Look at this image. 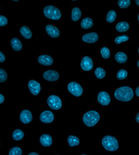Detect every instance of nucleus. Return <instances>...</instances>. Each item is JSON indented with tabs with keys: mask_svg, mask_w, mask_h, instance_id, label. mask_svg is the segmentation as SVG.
I'll return each mask as SVG.
<instances>
[{
	"mask_svg": "<svg viewBox=\"0 0 139 155\" xmlns=\"http://www.w3.org/2000/svg\"><path fill=\"white\" fill-rule=\"evenodd\" d=\"M114 97L119 101L129 102L133 98L134 92L131 87H120L114 91Z\"/></svg>",
	"mask_w": 139,
	"mask_h": 155,
	"instance_id": "f257e3e1",
	"label": "nucleus"
},
{
	"mask_svg": "<svg viewBox=\"0 0 139 155\" xmlns=\"http://www.w3.org/2000/svg\"><path fill=\"white\" fill-rule=\"evenodd\" d=\"M82 120L85 126L88 127H92L99 122L101 114L98 111L89 110L84 113Z\"/></svg>",
	"mask_w": 139,
	"mask_h": 155,
	"instance_id": "f03ea898",
	"label": "nucleus"
},
{
	"mask_svg": "<svg viewBox=\"0 0 139 155\" xmlns=\"http://www.w3.org/2000/svg\"><path fill=\"white\" fill-rule=\"evenodd\" d=\"M102 144L103 148L108 151L114 152L119 148V143L117 139L111 135H106L103 137Z\"/></svg>",
	"mask_w": 139,
	"mask_h": 155,
	"instance_id": "7ed1b4c3",
	"label": "nucleus"
},
{
	"mask_svg": "<svg viewBox=\"0 0 139 155\" xmlns=\"http://www.w3.org/2000/svg\"><path fill=\"white\" fill-rule=\"evenodd\" d=\"M44 15L52 20H59L62 17V13L59 8L53 5H47L43 8Z\"/></svg>",
	"mask_w": 139,
	"mask_h": 155,
	"instance_id": "20e7f679",
	"label": "nucleus"
},
{
	"mask_svg": "<svg viewBox=\"0 0 139 155\" xmlns=\"http://www.w3.org/2000/svg\"><path fill=\"white\" fill-rule=\"evenodd\" d=\"M67 90L71 95L76 97H80L84 91L82 86L75 81H71L68 84Z\"/></svg>",
	"mask_w": 139,
	"mask_h": 155,
	"instance_id": "39448f33",
	"label": "nucleus"
},
{
	"mask_svg": "<svg viewBox=\"0 0 139 155\" xmlns=\"http://www.w3.org/2000/svg\"><path fill=\"white\" fill-rule=\"evenodd\" d=\"M47 104L50 108L55 110H60L63 107V101L58 96L55 95H52L48 97Z\"/></svg>",
	"mask_w": 139,
	"mask_h": 155,
	"instance_id": "423d86ee",
	"label": "nucleus"
},
{
	"mask_svg": "<svg viewBox=\"0 0 139 155\" xmlns=\"http://www.w3.org/2000/svg\"><path fill=\"white\" fill-rule=\"evenodd\" d=\"M99 40V35L97 32L90 31L82 35V40L88 44H95Z\"/></svg>",
	"mask_w": 139,
	"mask_h": 155,
	"instance_id": "0eeeda50",
	"label": "nucleus"
},
{
	"mask_svg": "<svg viewBox=\"0 0 139 155\" xmlns=\"http://www.w3.org/2000/svg\"><path fill=\"white\" fill-rule=\"evenodd\" d=\"M97 101L99 104L102 106H107L111 103V98L108 92L102 91L98 94Z\"/></svg>",
	"mask_w": 139,
	"mask_h": 155,
	"instance_id": "6e6552de",
	"label": "nucleus"
},
{
	"mask_svg": "<svg viewBox=\"0 0 139 155\" xmlns=\"http://www.w3.org/2000/svg\"><path fill=\"white\" fill-rule=\"evenodd\" d=\"M93 61L89 56H84L81 61L80 67L84 71H90L93 68Z\"/></svg>",
	"mask_w": 139,
	"mask_h": 155,
	"instance_id": "1a4fd4ad",
	"label": "nucleus"
},
{
	"mask_svg": "<svg viewBox=\"0 0 139 155\" xmlns=\"http://www.w3.org/2000/svg\"><path fill=\"white\" fill-rule=\"evenodd\" d=\"M60 74L58 72L55 70H48L44 72L43 74V77L46 80L50 82H55L60 78Z\"/></svg>",
	"mask_w": 139,
	"mask_h": 155,
	"instance_id": "9d476101",
	"label": "nucleus"
},
{
	"mask_svg": "<svg viewBox=\"0 0 139 155\" xmlns=\"http://www.w3.org/2000/svg\"><path fill=\"white\" fill-rule=\"evenodd\" d=\"M47 33L52 38H58L60 36V30L57 26L52 25H47L45 26Z\"/></svg>",
	"mask_w": 139,
	"mask_h": 155,
	"instance_id": "9b49d317",
	"label": "nucleus"
},
{
	"mask_svg": "<svg viewBox=\"0 0 139 155\" xmlns=\"http://www.w3.org/2000/svg\"><path fill=\"white\" fill-rule=\"evenodd\" d=\"M40 121L45 124H49L54 121V114L52 112L49 110H45L40 114Z\"/></svg>",
	"mask_w": 139,
	"mask_h": 155,
	"instance_id": "f8f14e48",
	"label": "nucleus"
},
{
	"mask_svg": "<svg viewBox=\"0 0 139 155\" xmlns=\"http://www.w3.org/2000/svg\"><path fill=\"white\" fill-rule=\"evenodd\" d=\"M28 87L30 92L33 95H38L40 93L41 87L40 84L37 81L34 79H31L28 82Z\"/></svg>",
	"mask_w": 139,
	"mask_h": 155,
	"instance_id": "ddd939ff",
	"label": "nucleus"
},
{
	"mask_svg": "<svg viewBox=\"0 0 139 155\" xmlns=\"http://www.w3.org/2000/svg\"><path fill=\"white\" fill-rule=\"evenodd\" d=\"M33 119V116L30 111L28 110H23L20 114V120L23 124H29Z\"/></svg>",
	"mask_w": 139,
	"mask_h": 155,
	"instance_id": "4468645a",
	"label": "nucleus"
},
{
	"mask_svg": "<svg viewBox=\"0 0 139 155\" xmlns=\"http://www.w3.org/2000/svg\"><path fill=\"white\" fill-rule=\"evenodd\" d=\"M38 62L40 65L51 66L54 63V59L51 56L46 54H41L38 57Z\"/></svg>",
	"mask_w": 139,
	"mask_h": 155,
	"instance_id": "2eb2a0df",
	"label": "nucleus"
},
{
	"mask_svg": "<svg viewBox=\"0 0 139 155\" xmlns=\"http://www.w3.org/2000/svg\"><path fill=\"white\" fill-rule=\"evenodd\" d=\"M130 24L127 21L121 20L118 21L115 26V30L119 33L126 32L130 29Z\"/></svg>",
	"mask_w": 139,
	"mask_h": 155,
	"instance_id": "dca6fc26",
	"label": "nucleus"
},
{
	"mask_svg": "<svg viewBox=\"0 0 139 155\" xmlns=\"http://www.w3.org/2000/svg\"><path fill=\"white\" fill-rule=\"evenodd\" d=\"M115 61L118 64H124L127 62L128 57L126 53L122 51L116 52L114 56Z\"/></svg>",
	"mask_w": 139,
	"mask_h": 155,
	"instance_id": "f3484780",
	"label": "nucleus"
},
{
	"mask_svg": "<svg viewBox=\"0 0 139 155\" xmlns=\"http://www.w3.org/2000/svg\"><path fill=\"white\" fill-rule=\"evenodd\" d=\"M39 141L40 144L44 147L51 146L53 143L52 138L50 135L47 134H43L40 136Z\"/></svg>",
	"mask_w": 139,
	"mask_h": 155,
	"instance_id": "a211bd4d",
	"label": "nucleus"
},
{
	"mask_svg": "<svg viewBox=\"0 0 139 155\" xmlns=\"http://www.w3.org/2000/svg\"><path fill=\"white\" fill-rule=\"evenodd\" d=\"M100 54L102 58L105 60H109L111 57V51L108 46H103L100 49Z\"/></svg>",
	"mask_w": 139,
	"mask_h": 155,
	"instance_id": "6ab92c4d",
	"label": "nucleus"
},
{
	"mask_svg": "<svg viewBox=\"0 0 139 155\" xmlns=\"http://www.w3.org/2000/svg\"><path fill=\"white\" fill-rule=\"evenodd\" d=\"M11 47L13 51L16 52H19L22 49L23 45L21 41L18 38H13L11 40Z\"/></svg>",
	"mask_w": 139,
	"mask_h": 155,
	"instance_id": "aec40b11",
	"label": "nucleus"
},
{
	"mask_svg": "<svg viewBox=\"0 0 139 155\" xmlns=\"http://www.w3.org/2000/svg\"><path fill=\"white\" fill-rule=\"evenodd\" d=\"M80 25L83 29L87 30L93 26V20L91 17H86L82 20Z\"/></svg>",
	"mask_w": 139,
	"mask_h": 155,
	"instance_id": "412c9836",
	"label": "nucleus"
},
{
	"mask_svg": "<svg viewBox=\"0 0 139 155\" xmlns=\"http://www.w3.org/2000/svg\"><path fill=\"white\" fill-rule=\"evenodd\" d=\"M95 75L98 79H103L106 77L107 72L104 68L98 67L95 70Z\"/></svg>",
	"mask_w": 139,
	"mask_h": 155,
	"instance_id": "4be33fe9",
	"label": "nucleus"
},
{
	"mask_svg": "<svg viewBox=\"0 0 139 155\" xmlns=\"http://www.w3.org/2000/svg\"><path fill=\"white\" fill-rule=\"evenodd\" d=\"M20 32L26 39H30L32 37V32L28 26H22L20 29Z\"/></svg>",
	"mask_w": 139,
	"mask_h": 155,
	"instance_id": "5701e85b",
	"label": "nucleus"
},
{
	"mask_svg": "<svg viewBox=\"0 0 139 155\" xmlns=\"http://www.w3.org/2000/svg\"><path fill=\"white\" fill-rule=\"evenodd\" d=\"M82 17V11L80 9L77 7H75L71 10V20L73 21L76 22L78 21Z\"/></svg>",
	"mask_w": 139,
	"mask_h": 155,
	"instance_id": "b1692460",
	"label": "nucleus"
},
{
	"mask_svg": "<svg viewBox=\"0 0 139 155\" xmlns=\"http://www.w3.org/2000/svg\"><path fill=\"white\" fill-rule=\"evenodd\" d=\"M117 17V13L114 10H111L108 12L106 15V21L108 23H113Z\"/></svg>",
	"mask_w": 139,
	"mask_h": 155,
	"instance_id": "393cba45",
	"label": "nucleus"
},
{
	"mask_svg": "<svg viewBox=\"0 0 139 155\" xmlns=\"http://www.w3.org/2000/svg\"><path fill=\"white\" fill-rule=\"evenodd\" d=\"M67 143L71 147L77 146L80 143V140L78 137L75 135H70L67 138Z\"/></svg>",
	"mask_w": 139,
	"mask_h": 155,
	"instance_id": "a878e982",
	"label": "nucleus"
},
{
	"mask_svg": "<svg viewBox=\"0 0 139 155\" xmlns=\"http://www.w3.org/2000/svg\"><path fill=\"white\" fill-rule=\"evenodd\" d=\"M25 136L24 132L20 129L15 130L12 133V137L16 141H19L23 139Z\"/></svg>",
	"mask_w": 139,
	"mask_h": 155,
	"instance_id": "bb28decb",
	"label": "nucleus"
},
{
	"mask_svg": "<svg viewBox=\"0 0 139 155\" xmlns=\"http://www.w3.org/2000/svg\"><path fill=\"white\" fill-rule=\"evenodd\" d=\"M130 39V36L127 35L118 36H116L114 39V43L115 45H120L124 42H127L129 41Z\"/></svg>",
	"mask_w": 139,
	"mask_h": 155,
	"instance_id": "cd10ccee",
	"label": "nucleus"
},
{
	"mask_svg": "<svg viewBox=\"0 0 139 155\" xmlns=\"http://www.w3.org/2000/svg\"><path fill=\"white\" fill-rule=\"evenodd\" d=\"M128 76V72L125 69H119L116 74V77L118 80H124Z\"/></svg>",
	"mask_w": 139,
	"mask_h": 155,
	"instance_id": "c85d7f7f",
	"label": "nucleus"
},
{
	"mask_svg": "<svg viewBox=\"0 0 139 155\" xmlns=\"http://www.w3.org/2000/svg\"><path fill=\"white\" fill-rule=\"evenodd\" d=\"M131 5V1L130 0H120L118 1V5L121 8H127Z\"/></svg>",
	"mask_w": 139,
	"mask_h": 155,
	"instance_id": "c756f323",
	"label": "nucleus"
},
{
	"mask_svg": "<svg viewBox=\"0 0 139 155\" xmlns=\"http://www.w3.org/2000/svg\"><path fill=\"white\" fill-rule=\"evenodd\" d=\"M22 150L19 147H12L10 152L9 155H22Z\"/></svg>",
	"mask_w": 139,
	"mask_h": 155,
	"instance_id": "7c9ffc66",
	"label": "nucleus"
},
{
	"mask_svg": "<svg viewBox=\"0 0 139 155\" xmlns=\"http://www.w3.org/2000/svg\"><path fill=\"white\" fill-rule=\"evenodd\" d=\"M7 79V73L2 68H0V83L5 82Z\"/></svg>",
	"mask_w": 139,
	"mask_h": 155,
	"instance_id": "2f4dec72",
	"label": "nucleus"
},
{
	"mask_svg": "<svg viewBox=\"0 0 139 155\" xmlns=\"http://www.w3.org/2000/svg\"><path fill=\"white\" fill-rule=\"evenodd\" d=\"M8 20L7 18L4 15H0V27H4L7 25Z\"/></svg>",
	"mask_w": 139,
	"mask_h": 155,
	"instance_id": "473e14b6",
	"label": "nucleus"
},
{
	"mask_svg": "<svg viewBox=\"0 0 139 155\" xmlns=\"http://www.w3.org/2000/svg\"><path fill=\"white\" fill-rule=\"evenodd\" d=\"M5 60H6V57L5 54L1 51H0V63L4 62Z\"/></svg>",
	"mask_w": 139,
	"mask_h": 155,
	"instance_id": "72a5a7b5",
	"label": "nucleus"
},
{
	"mask_svg": "<svg viewBox=\"0 0 139 155\" xmlns=\"http://www.w3.org/2000/svg\"><path fill=\"white\" fill-rule=\"evenodd\" d=\"M4 101H5V97L2 94H0V104L3 103Z\"/></svg>",
	"mask_w": 139,
	"mask_h": 155,
	"instance_id": "f704fd0d",
	"label": "nucleus"
},
{
	"mask_svg": "<svg viewBox=\"0 0 139 155\" xmlns=\"http://www.w3.org/2000/svg\"><path fill=\"white\" fill-rule=\"evenodd\" d=\"M135 94H136V95L138 98H139V85L136 88V89Z\"/></svg>",
	"mask_w": 139,
	"mask_h": 155,
	"instance_id": "c9c22d12",
	"label": "nucleus"
},
{
	"mask_svg": "<svg viewBox=\"0 0 139 155\" xmlns=\"http://www.w3.org/2000/svg\"><path fill=\"white\" fill-rule=\"evenodd\" d=\"M135 120H136V121L139 124V111L137 113V114L136 115Z\"/></svg>",
	"mask_w": 139,
	"mask_h": 155,
	"instance_id": "e433bc0d",
	"label": "nucleus"
},
{
	"mask_svg": "<svg viewBox=\"0 0 139 155\" xmlns=\"http://www.w3.org/2000/svg\"><path fill=\"white\" fill-rule=\"evenodd\" d=\"M39 155V154H38L37 153H35V152H32V153H29V155Z\"/></svg>",
	"mask_w": 139,
	"mask_h": 155,
	"instance_id": "4c0bfd02",
	"label": "nucleus"
},
{
	"mask_svg": "<svg viewBox=\"0 0 139 155\" xmlns=\"http://www.w3.org/2000/svg\"><path fill=\"white\" fill-rule=\"evenodd\" d=\"M135 2H136V5H137L138 7H139V0H137V1H136Z\"/></svg>",
	"mask_w": 139,
	"mask_h": 155,
	"instance_id": "58836bf2",
	"label": "nucleus"
},
{
	"mask_svg": "<svg viewBox=\"0 0 139 155\" xmlns=\"http://www.w3.org/2000/svg\"><path fill=\"white\" fill-rule=\"evenodd\" d=\"M137 67L139 68V60H138V61L137 62Z\"/></svg>",
	"mask_w": 139,
	"mask_h": 155,
	"instance_id": "ea45409f",
	"label": "nucleus"
},
{
	"mask_svg": "<svg viewBox=\"0 0 139 155\" xmlns=\"http://www.w3.org/2000/svg\"><path fill=\"white\" fill-rule=\"evenodd\" d=\"M137 20H138V21L139 22V13L137 15Z\"/></svg>",
	"mask_w": 139,
	"mask_h": 155,
	"instance_id": "a19ab883",
	"label": "nucleus"
},
{
	"mask_svg": "<svg viewBox=\"0 0 139 155\" xmlns=\"http://www.w3.org/2000/svg\"><path fill=\"white\" fill-rule=\"evenodd\" d=\"M138 54H139V48H138Z\"/></svg>",
	"mask_w": 139,
	"mask_h": 155,
	"instance_id": "79ce46f5",
	"label": "nucleus"
},
{
	"mask_svg": "<svg viewBox=\"0 0 139 155\" xmlns=\"http://www.w3.org/2000/svg\"><path fill=\"white\" fill-rule=\"evenodd\" d=\"M86 155V154H82V155Z\"/></svg>",
	"mask_w": 139,
	"mask_h": 155,
	"instance_id": "37998d69",
	"label": "nucleus"
},
{
	"mask_svg": "<svg viewBox=\"0 0 139 155\" xmlns=\"http://www.w3.org/2000/svg\"><path fill=\"white\" fill-rule=\"evenodd\" d=\"M0 146H1V143H0Z\"/></svg>",
	"mask_w": 139,
	"mask_h": 155,
	"instance_id": "c03bdc74",
	"label": "nucleus"
},
{
	"mask_svg": "<svg viewBox=\"0 0 139 155\" xmlns=\"http://www.w3.org/2000/svg\"></svg>",
	"mask_w": 139,
	"mask_h": 155,
	"instance_id": "a18cd8bd",
	"label": "nucleus"
}]
</instances>
